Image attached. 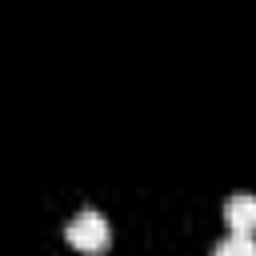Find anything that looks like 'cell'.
<instances>
[{"instance_id":"obj_1","label":"cell","mask_w":256,"mask_h":256,"mask_svg":"<svg viewBox=\"0 0 256 256\" xmlns=\"http://www.w3.org/2000/svg\"><path fill=\"white\" fill-rule=\"evenodd\" d=\"M64 236H68V244L72 248H80V252H104L108 248V240H112V228H108V220L96 212V208H84V212H76L72 220H68V228H64Z\"/></svg>"},{"instance_id":"obj_2","label":"cell","mask_w":256,"mask_h":256,"mask_svg":"<svg viewBox=\"0 0 256 256\" xmlns=\"http://www.w3.org/2000/svg\"><path fill=\"white\" fill-rule=\"evenodd\" d=\"M224 220H228L232 232L256 236V196H252V192H236V196H228V204H224Z\"/></svg>"},{"instance_id":"obj_3","label":"cell","mask_w":256,"mask_h":256,"mask_svg":"<svg viewBox=\"0 0 256 256\" xmlns=\"http://www.w3.org/2000/svg\"><path fill=\"white\" fill-rule=\"evenodd\" d=\"M216 256H256V236L228 232V236L216 244Z\"/></svg>"}]
</instances>
